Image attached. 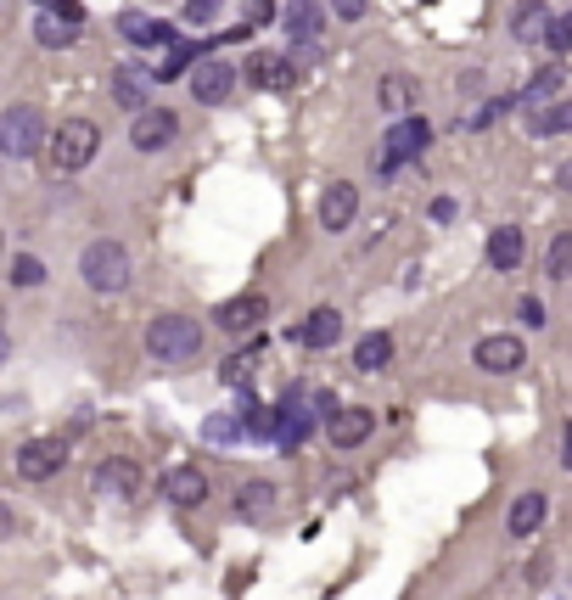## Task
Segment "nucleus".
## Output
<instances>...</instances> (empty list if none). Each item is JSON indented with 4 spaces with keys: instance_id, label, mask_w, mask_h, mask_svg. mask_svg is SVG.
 Returning a JSON list of instances; mask_svg holds the SVG:
<instances>
[{
    "instance_id": "30",
    "label": "nucleus",
    "mask_w": 572,
    "mask_h": 600,
    "mask_svg": "<svg viewBox=\"0 0 572 600\" xmlns=\"http://www.w3.org/2000/svg\"><path fill=\"white\" fill-rule=\"evenodd\" d=\"M544 270H550V281H572V230H556V236H550Z\"/></svg>"
},
{
    "instance_id": "22",
    "label": "nucleus",
    "mask_w": 572,
    "mask_h": 600,
    "mask_svg": "<svg viewBox=\"0 0 572 600\" xmlns=\"http://www.w3.org/2000/svg\"><path fill=\"white\" fill-rule=\"evenodd\" d=\"M387 365H393V337H387V331H365L354 343V371L376 376V371H387Z\"/></svg>"
},
{
    "instance_id": "19",
    "label": "nucleus",
    "mask_w": 572,
    "mask_h": 600,
    "mask_svg": "<svg viewBox=\"0 0 572 600\" xmlns=\"http://www.w3.org/2000/svg\"><path fill=\"white\" fill-rule=\"evenodd\" d=\"M550 23H556V12L544 0H522V12L511 17V34L522 45H539V40H550Z\"/></svg>"
},
{
    "instance_id": "26",
    "label": "nucleus",
    "mask_w": 572,
    "mask_h": 600,
    "mask_svg": "<svg viewBox=\"0 0 572 600\" xmlns=\"http://www.w3.org/2000/svg\"><path fill=\"white\" fill-rule=\"evenodd\" d=\"M113 101L124 107V113H135V118H141V113H146V73L118 68V73H113Z\"/></svg>"
},
{
    "instance_id": "38",
    "label": "nucleus",
    "mask_w": 572,
    "mask_h": 600,
    "mask_svg": "<svg viewBox=\"0 0 572 600\" xmlns=\"http://www.w3.org/2000/svg\"><path fill=\"white\" fill-rule=\"evenodd\" d=\"M331 12L343 17V23H359L365 17V0H331Z\"/></svg>"
},
{
    "instance_id": "3",
    "label": "nucleus",
    "mask_w": 572,
    "mask_h": 600,
    "mask_svg": "<svg viewBox=\"0 0 572 600\" xmlns=\"http://www.w3.org/2000/svg\"><path fill=\"white\" fill-rule=\"evenodd\" d=\"M45 141H51V129H45V113L34 101H17L0 113V158H34Z\"/></svg>"
},
{
    "instance_id": "16",
    "label": "nucleus",
    "mask_w": 572,
    "mask_h": 600,
    "mask_svg": "<svg viewBox=\"0 0 572 600\" xmlns=\"http://www.w3.org/2000/svg\"><path fill=\"white\" fill-rule=\"evenodd\" d=\"M118 34H124L129 45H141V51H158V45L169 51V45H174L169 23H158V17H146V12H124V17H118Z\"/></svg>"
},
{
    "instance_id": "25",
    "label": "nucleus",
    "mask_w": 572,
    "mask_h": 600,
    "mask_svg": "<svg viewBox=\"0 0 572 600\" xmlns=\"http://www.w3.org/2000/svg\"><path fill=\"white\" fill-rule=\"evenodd\" d=\"M488 264H494V270H516V264H522V230L516 225L488 230Z\"/></svg>"
},
{
    "instance_id": "33",
    "label": "nucleus",
    "mask_w": 572,
    "mask_h": 600,
    "mask_svg": "<svg viewBox=\"0 0 572 600\" xmlns=\"http://www.w3.org/2000/svg\"><path fill=\"white\" fill-rule=\"evenodd\" d=\"M258 359H264V343H253V348H242L236 359H225V371H219V376H225L230 387H242L247 376H253V365H258Z\"/></svg>"
},
{
    "instance_id": "35",
    "label": "nucleus",
    "mask_w": 572,
    "mask_h": 600,
    "mask_svg": "<svg viewBox=\"0 0 572 600\" xmlns=\"http://www.w3.org/2000/svg\"><path fill=\"white\" fill-rule=\"evenodd\" d=\"M544 45H550V51H556V62L567 57V51H572V12H561L556 23H550V40H544Z\"/></svg>"
},
{
    "instance_id": "20",
    "label": "nucleus",
    "mask_w": 572,
    "mask_h": 600,
    "mask_svg": "<svg viewBox=\"0 0 572 600\" xmlns=\"http://www.w3.org/2000/svg\"><path fill=\"white\" fill-rule=\"evenodd\" d=\"M281 23H286L292 40H320V29H326V6H320V0H292V6L281 12Z\"/></svg>"
},
{
    "instance_id": "41",
    "label": "nucleus",
    "mask_w": 572,
    "mask_h": 600,
    "mask_svg": "<svg viewBox=\"0 0 572 600\" xmlns=\"http://www.w3.org/2000/svg\"><path fill=\"white\" fill-rule=\"evenodd\" d=\"M12 533H17V516H12V505L0 500V544L12 539Z\"/></svg>"
},
{
    "instance_id": "14",
    "label": "nucleus",
    "mask_w": 572,
    "mask_h": 600,
    "mask_svg": "<svg viewBox=\"0 0 572 600\" xmlns=\"http://www.w3.org/2000/svg\"><path fill=\"white\" fill-rule=\"evenodd\" d=\"M163 500L180 505V511H197V505L208 500V477H202L197 466H174V472L163 477Z\"/></svg>"
},
{
    "instance_id": "31",
    "label": "nucleus",
    "mask_w": 572,
    "mask_h": 600,
    "mask_svg": "<svg viewBox=\"0 0 572 600\" xmlns=\"http://www.w3.org/2000/svg\"><path fill=\"white\" fill-rule=\"evenodd\" d=\"M242 415H208V421H202V438L214 443V449H230V443L242 438Z\"/></svg>"
},
{
    "instance_id": "37",
    "label": "nucleus",
    "mask_w": 572,
    "mask_h": 600,
    "mask_svg": "<svg viewBox=\"0 0 572 600\" xmlns=\"http://www.w3.org/2000/svg\"><path fill=\"white\" fill-rule=\"evenodd\" d=\"M219 17V0H186V23H197V29H208Z\"/></svg>"
},
{
    "instance_id": "43",
    "label": "nucleus",
    "mask_w": 572,
    "mask_h": 600,
    "mask_svg": "<svg viewBox=\"0 0 572 600\" xmlns=\"http://www.w3.org/2000/svg\"><path fill=\"white\" fill-rule=\"evenodd\" d=\"M561 466H567V472H572V421H567V427H561Z\"/></svg>"
},
{
    "instance_id": "39",
    "label": "nucleus",
    "mask_w": 572,
    "mask_h": 600,
    "mask_svg": "<svg viewBox=\"0 0 572 600\" xmlns=\"http://www.w3.org/2000/svg\"><path fill=\"white\" fill-rule=\"evenodd\" d=\"M45 6L62 12V17H73V23H85V6H79V0H45Z\"/></svg>"
},
{
    "instance_id": "4",
    "label": "nucleus",
    "mask_w": 572,
    "mask_h": 600,
    "mask_svg": "<svg viewBox=\"0 0 572 600\" xmlns=\"http://www.w3.org/2000/svg\"><path fill=\"white\" fill-rule=\"evenodd\" d=\"M79 275L90 292H124L129 286V247L124 242H90L79 253Z\"/></svg>"
},
{
    "instance_id": "8",
    "label": "nucleus",
    "mask_w": 572,
    "mask_h": 600,
    "mask_svg": "<svg viewBox=\"0 0 572 600\" xmlns=\"http://www.w3.org/2000/svg\"><path fill=\"white\" fill-rule=\"evenodd\" d=\"M96 494L101 500H135L141 494V466L135 460H124V455H113V460H101L96 466Z\"/></svg>"
},
{
    "instance_id": "18",
    "label": "nucleus",
    "mask_w": 572,
    "mask_h": 600,
    "mask_svg": "<svg viewBox=\"0 0 572 600\" xmlns=\"http://www.w3.org/2000/svg\"><path fill=\"white\" fill-rule=\"evenodd\" d=\"M371 427H376L371 410H359V404H354V410H337V415L326 421V432H331V443H337V449H359V443L371 438Z\"/></svg>"
},
{
    "instance_id": "12",
    "label": "nucleus",
    "mask_w": 572,
    "mask_h": 600,
    "mask_svg": "<svg viewBox=\"0 0 572 600\" xmlns=\"http://www.w3.org/2000/svg\"><path fill=\"white\" fill-rule=\"evenodd\" d=\"M275 410H281V432H275V443H281L286 455H292V449H303V438L315 432V415L303 410V387H292V393H286Z\"/></svg>"
},
{
    "instance_id": "44",
    "label": "nucleus",
    "mask_w": 572,
    "mask_h": 600,
    "mask_svg": "<svg viewBox=\"0 0 572 600\" xmlns=\"http://www.w3.org/2000/svg\"><path fill=\"white\" fill-rule=\"evenodd\" d=\"M556 180H561V186L572 191V163H561V174H556Z\"/></svg>"
},
{
    "instance_id": "7",
    "label": "nucleus",
    "mask_w": 572,
    "mask_h": 600,
    "mask_svg": "<svg viewBox=\"0 0 572 600\" xmlns=\"http://www.w3.org/2000/svg\"><path fill=\"white\" fill-rule=\"evenodd\" d=\"M174 135H180V118H174L169 107H146V113L129 124V146H135V152H163Z\"/></svg>"
},
{
    "instance_id": "42",
    "label": "nucleus",
    "mask_w": 572,
    "mask_h": 600,
    "mask_svg": "<svg viewBox=\"0 0 572 600\" xmlns=\"http://www.w3.org/2000/svg\"><path fill=\"white\" fill-rule=\"evenodd\" d=\"M432 219H438V225H449V219H455V202H449V197H432Z\"/></svg>"
},
{
    "instance_id": "47",
    "label": "nucleus",
    "mask_w": 572,
    "mask_h": 600,
    "mask_svg": "<svg viewBox=\"0 0 572 600\" xmlns=\"http://www.w3.org/2000/svg\"><path fill=\"white\" fill-rule=\"evenodd\" d=\"M410 600H415V595H410Z\"/></svg>"
},
{
    "instance_id": "13",
    "label": "nucleus",
    "mask_w": 572,
    "mask_h": 600,
    "mask_svg": "<svg viewBox=\"0 0 572 600\" xmlns=\"http://www.w3.org/2000/svg\"><path fill=\"white\" fill-rule=\"evenodd\" d=\"M359 214V191L348 186V180H331L326 191H320V225L326 230H348Z\"/></svg>"
},
{
    "instance_id": "45",
    "label": "nucleus",
    "mask_w": 572,
    "mask_h": 600,
    "mask_svg": "<svg viewBox=\"0 0 572 600\" xmlns=\"http://www.w3.org/2000/svg\"><path fill=\"white\" fill-rule=\"evenodd\" d=\"M0 359H6V331H0Z\"/></svg>"
},
{
    "instance_id": "27",
    "label": "nucleus",
    "mask_w": 572,
    "mask_h": 600,
    "mask_svg": "<svg viewBox=\"0 0 572 600\" xmlns=\"http://www.w3.org/2000/svg\"><path fill=\"white\" fill-rule=\"evenodd\" d=\"M275 483H242V494H236V516H247V522H264V516L275 511Z\"/></svg>"
},
{
    "instance_id": "40",
    "label": "nucleus",
    "mask_w": 572,
    "mask_h": 600,
    "mask_svg": "<svg viewBox=\"0 0 572 600\" xmlns=\"http://www.w3.org/2000/svg\"><path fill=\"white\" fill-rule=\"evenodd\" d=\"M522 320H528V326H544V303L539 298H522Z\"/></svg>"
},
{
    "instance_id": "17",
    "label": "nucleus",
    "mask_w": 572,
    "mask_h": 600,
    "mask_svg": "<svg viewBox=\"0 0 572 600\" xmlns=\"http://www.w3.org/2000/svg\"><path fill=\"white\" fill-rule=\"evenodd\" d=\"M472 359L488 376H511V371H522V337H483Z\"/></svg>"
},
{
    "instance_id": "10",
    "label": "nucleus",
    "mask_w": 572,
    "mask_h": 600,
    "mask_svg": "<svg viewBox=\"0 0 572 600\" xmlns=\"http://www.w3.org/2000/svg\"><path fill=\"white\" fill-rule=\"evenodd\" d=\"M236 90V68H230L225 57H202L197 68H191V96L208 101V107H219V101Z\"/></svg>"
},
{
    "instance_id": "24",
    "label": "nucleus",
    "mask_w": 572,
    "mask_h": 600,
    "mask_svg": "<svg viewBox=\"0 0 572 600\" xmlns=\"http://www.w3.org/2000/svg\"><path fill=\"white\" fill-rule=\"evenodd\" d=\"M572 129V101H544L528 107V135H567Z\"/></svg>"
},
{
    "instance_id": "5",
    "label": "nucleus",
    "mask_w": 572,
    "mask_h": 600,
    "mask_svg": "<svg viewBox=\"0 0 572 600\" xmlns=\"http://www.w3.org/2000/svg\"><path fill=\"white\" fill-rule=\"evenodd\" d=\"M62 460H68V443L62 438H29L17 449V477L23 483H45V477L62 472Z\"/></svg>"
},
{
    "instance_id": "23",
    "label": "nucleus",
    "mask_w": 572,
    "mask_h": 600,
    "mask_svg": "<svg viewBox=\"0 0 572 600\" xmlns=\"http://www.w3.org/2000/svg\"><path fill=\"white\" fill-rule=\"evenodd\" d=\"M79 29H85V23H73V17L51 12V6H40V17H34V40H40V45H51V51L73 45V40H79Z\"/></svg>"
},
{
    "instance_id": "2",
    "label": "nucleus",
    "mask_w": 572,
    "mask_h": 600,
    "mask_svg": "<svg viewBox=\"0 0 572 600\" xmlns=\"http://www.w3.org/2000/svg\"><path fill=\"white\" fill-rule=\"evenodd\" d=\"M101 152V129L90 118H68V124L51 129V141H45V158L57 174H79L90 158Z\"/></svg>"
},
{
    "instance_id": "6",
    "label": "nucleus",
    "mask_w": 572,
    "mask_h": 600,
    "mask_svg": "<svg viewBox=\"0 0 572 600\" xmlns=\"http://www.w3.org/2000/svg\"><path fill=\"white\" fill-rule=\"evenodd\" d=\"M247 79H253L264 96H286V90L298 85V68H292V57H281V51H253V57H247Z\"/></svg>"
},
{
    "instance_id": "28",
    "label": "nucleus",
    "mask_w": 572,
    "mask_h": 600,
    "mask_svg": "<svg viewBox=\"0 0 572 600\" xmlns=\"http://www.w3.org/2000/svg\"><path fill=\"white\" fill-rule=\"evenodd\" d=\"M387 107V113H404V107H415V79L410 73H387L382 79V96H376Z\"/></svg>"
},
{
    "instance_id": "9",
    "label": "nucleus",
    "mask_w": 572,
    "mask_h": 600,
    "mask_svg": "<svg viewBox=\"0 0 572 600\" xmlns=\"http://www.w3.org/2000/svg\"><path fill=\"white\" fill-rule=\"evenodd\" d=\"M382 163H410V158H421L427 152V141H432V124L427 118H404V124H393L382 135Z\"/></svg>"
},
{
    "instance_id": "46",
    "label": "nucleus",
    "mask_w": 572,
    "mask_h": 600,
    "mask_svg": "<svg viewBox=\"0 0 572 600\" xmlns=\"http://www.w3.org/2000/svg\"><path fill=\"white\" fill-rule=\"evenodd\" d=\"M421 6H432V0H421Z\"/></svg>"
},
{
    "instance_id": "32",
    "label": "nucleus",
    "mask_w": 572,
    "mask_h": 600,
    "mask_svg": "<svg viewBox=\"0 0 572 600\" xmlns=\"http://www.w3.org/2000/svg\"><path fill=\"white\" fill-rule=\"evenodd\" d=\"M191 68H197V45L174 40V45H169V57L158 62V79H180V73H191Z\"/></svg>"
},
{
    "instance_id": "1",
    "label": "nucleus",
    "mask_w": 572,
    "mask_h": 600,
    "mask_svg": "<svg viewBox=\"0 0 572 600\" xmlns=\"http://www.w3.org/2000/svg\"><path fill=\"white\" fill-rule=\"evenodd\" d=\"M146 354L158 365H186L202 354V326L191 315H158L146 326Z\"/></svg>"
},
{
    "instance_id": "29",
    "label": "nucleus",
    "mask_w": 572,
    "mask_h": 600,
    "mask_svg": "<svg viewBox=\"0 0 572 600\" xmlns=\"http://www.w3.org/2000/svg\"><path fill=\"white\" fill-rule=\"evenodd\" d=\"M561 85H567V62H550V68H539V73L528 79V90H522V96H528V101H550Z\"/></svg>"
},
{
    "instance_id": "21",
    "label": "nucleus",
    "mask_w": 572,
    "mask_h": 600,
    "mask_svg": "<svg viewBox=\"0 0 572 600\" xmlns=\"http://www.w3.org/2000/svg\"><path fill=\"white\" fill-rule=\"evenodd\" d=\"M292 337H298L303 348H331L337 337H343V315H337V309H315V315L303 320Z\"/></svg>"
},
{
    "instance_id": "36",
    "label": "nucleus",
    "mask_w": 572,
    "mask_h": 600,
    "mask_svg": "<svg viewBox=\"0 0 572 600\" xmlns=\"http://www.w3.org/2000/svg\"><path fill=\"white\" fill-rule=\"evenodd\" d=\"M281 17V0H247V29H258V23H275Z\"/></svg>"
},
{
    "instance_id": "11",
    "label": "nucleus",
    "mask_w": 572,
    "mask_h": 600,
    "mask_svg": "<svg viewBox=\"0 0 572 600\" xmlns=\"http://www.w3.org/2000/svg\"><path fill=\"white\" fill-rule=\"evenodd\" d=\"M264 315H270V303L258 298V292H242V298H230V303H219V331H230V337H247V331H258L264 326Z\"/></svg>"
},
{
    "instance_id": "34",
    "label": "nucleus",
    "mask_w": 572,
    "mask_h": 600,
    "mask_svg": "<svg viewBox=\"0 0 572 600\" xmlns=\"http://www.w3.org/2000/svg\"><path fill=\"white\" fill-rule=\"evenodd\" d=\"M12 281H17V286H40V281H45V264H40L34 253H17V258H12Z\"/></svg>"
},
{
    "instance_id": "15",
    "label": "nucleus",
    "mask_w": 572,
    "mask_h": 600,
    "mask_svg": "<svg viewBox=\"0 0 572 600\" xmlns=\"http://www.w3.org/2000/svg\"><path fill=\"white\" fill-rule=\"evenodd\" d=\"M544 516H550V494L528 488V494H516V500H511V516H505V528H511L516 539H533V533L544 528Z\"/></svg>"
}]
</instances>
